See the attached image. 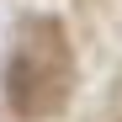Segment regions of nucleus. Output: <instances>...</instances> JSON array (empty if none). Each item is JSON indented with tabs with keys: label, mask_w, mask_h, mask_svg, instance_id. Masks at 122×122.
<instances>
[{
	"label": "nucleus",
	"mask_w": 122,
	"mask_h": 122,
	"mask_svg": "<svg viewBox=\"0 0 122 122\" xmlns=\"http://www.w3.org/2000/svg\"><path fill=\"white\" fill-rule=\"evenodd\" d=\"M5 90H11V106L27 112V117L58 112V101H64V90H69V48H64V37H58L53 21H37L27 32V43L11 58Z\"/></svg>",
	"instance_id": "nucleus-1"
}]
</instances>
